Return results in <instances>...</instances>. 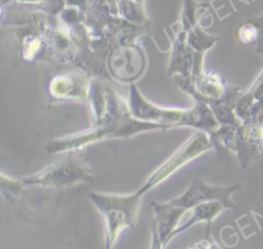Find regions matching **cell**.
<instances>
[{"label": "cell", "mask_w": 263, "mask_h": 249, "mask_svg": "<svg viewBox=\"0 0 263 249\" xmlns=\"http://www.w3.org/2000/svg\"><path fill=\"white\" fill-rule=\"evenodd\" d=\"M226 209H232V208L226 203L221 201H213V202H206V203H201L196 205L191 210H189V213H190L189 218L185 219L183 217L180 224L174 232L173 238H175L177 235L185 232L186 229L190 228L191 226H193L198 222L206 223V237H210V227L212 222L217 218V216H219Z\"/></svg>", "instance_id": "ba28073f"}, {"label": "cell", "mask_w": 263, "mask_h": 249, "mask_svg": "<svg viewBox=\"0 0 263 249\" xmlns=\"http://www.w3.org/2000/svg\"><path fill=\"white\" fill-rule=\"evenodd\" d=\"M133 114L139 119L158 123L162 127L190 124L203 129H211L215 126L214 117L206 109L194 108L192 110H176L156 107L145 101L137 93L130 99Z\"/></svg>", "instance_id": "277c9868"}, {"label": "cell", "mask_w": 263, "mask_h": 249, "mask_svg": "<svg viewBox=\"0 0 263 249\" xmlns=\"http://www.w3.org/2000/svg\"><path fill=\"white\" fill-rule=\"evenodd\" d=\"M240 188L238 183L221 186V185H212L206 183L200 178L194 179L189 187L180 195L167 201L171 205L183 208L186 210H191L198 204L221 201L229 205L231 208L235 207L234 202L232 201V194Z\"/></svg>", "instance_id": "8992f818"}, {"label": "cell", "mask_w": 263, "mask_h": 249, "mask_svg": "<svg viewBox=\"0 0 263 249\" xmlns=\"http://www.w3.org/2000/svg\"><path fill=\"white\" fill-rule=\"evenodd\" d=\"M163 128L164 127L158 123L130 118L129 115L127 114L126 116H124L123 118L115 122L99 126L90 131H86L83 133L51 140L46 144L45 149L49 153L69 151V150L78 149L89 143H92L98 140H102L104 138L129 137L141 131L163 129Z\"/></svg>", "instance_id": "7a4b0ae2"}, {"label": "cell", "mask_w": 263, "mask_h": 249, "mask_svg": "<svg viewBox=\"0 0 263 249\" xmlns=\"http://www.w3.org/2000/svg\"><path fill=\"white\" fill-rule=\"evenodd\" d=\"M185 249H220V247L215 240L206 237L204 240H201L192 246H187Z\"/></svg>", "instance_id": "9c48e42d"}, {"label": "cell", "mask_w": 263, "mask_h": 249, "mask_svg": "<svg viewBox=\"0 0 263 249\" xmlns=\"http://www.w3.org/2000/svg\"><path fill=\"white\" fill-rule=\"evenodd\" d=\"M212 147L213 144L204 133L199 132L194 134L171 157H168L164 163H162L156 170H154L150 174V176L139 188V190L143 194H145L146 192L170 178L183 166L187 165Z\"/></svg>", "instance_id": "5b68a950"}, {"label": "cell", "mask_w": 263, "mask_h": 249, "mask_svg": "<svg viewBox=\"0 0 263 249\" xmlns=\"http://www.w3.org/2000/svg\"><path fill=\"white\" fill-rule=\"evenodd\" d=\"M143 197L139 189L126 194L96 190L88 192V199L103 219L105 249H113L121 233L136 226Z\"/></svg>", "instance_id": "6da1fadb"}, {"label": "cell", "mask_w": 263, "mask_h": 249, "mask_svg": "<svg viewBox=\"0 0 263 249\" xmlns=\"http://www.w3.org/2000/svg\"><path fill=\"white\" fill-rule=\"evenodd\" d=\"M151 205L154 211L151 249H163L173 239L174 232L188 210L173 206L168 202H152Z\"/></svg>", "instance_id": "52a82bcc"}, {"label": "cell", "mask_w": 263, "mask_h": 249, "mask_svg": "<svg viewBox=\"0 0 263 249\" xmlns=\"http://www.w3.org/2000/svg\"><path fill=\"white\" fill-rule=\"evenodd\" d=\"M92 179V171L82 157L69 154L40 171L22 178L25 186L64 188Z\"/></svg>", "instance_id": "3957f363"}]
</instances>
